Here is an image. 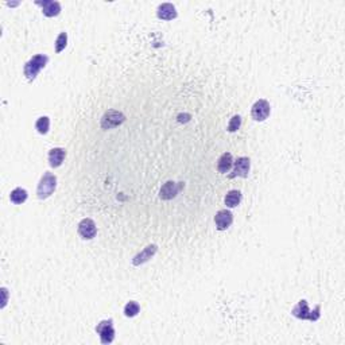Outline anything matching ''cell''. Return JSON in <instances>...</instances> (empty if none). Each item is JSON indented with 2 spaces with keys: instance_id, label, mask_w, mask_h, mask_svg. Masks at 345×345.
<instances>
[{
  "instance_id": "6da1fadb",
  "label": "cell",
  "mask_w": 345,
  "mask_h": 345,
  "mask_svg": "<svg viewBox=\"0 0 345 345\" xmlns=\"http://www.w3.org/2000/svg\"><path fill=\"white\" fill-rule=\"evenodd\" d=\"M57 187V177L52 173L46 171L45 174L41 177L39 184L37 187V194L39 200H46L52 196Z\"/></svg>"
},
{
  "instance_id": "7a4b0ae2",
  "label": "cell",
  "mask_w": 345,
  "mask_h": 345,
  "mask_svg": "<svg viewBox=\"0 0 345 345\" xmlns=\"http://www.w3.org/2000/svg\"><path fill=\"white\" fill-rule=\"evenodd\" d=\"M49 62V57L45 54H37L34 55L28 62H26L25 65V76L28 81H34L35 77L38 76V73L41 72V69H43Z\"/></svg>"
},
{
  "instance_id": "3957f363",
  "label": "cell",
  "mask_w": 345,
  "mask_h": 345,
  "mask_svg": "<svg viewBox=\"0 0 345 345\" xmlns=\"http://www.w3.org/2000/svg\"><path fill=\"white\" fill-rule=\"evenodd\" d=\"M319 312H321V306L319 305H317L316 309L312 312L308 306V301L306 299H301L297 303V306L292 310V314L299 319H309V321H313L314 322V321H318L319 317H321Z\"/></svg>"
},
{
  "instance_id": "277c9868",
  "label": "cell",
  "mask_w": 345,
  "mask_h": 345,
  "mask_svg": "<svg viewBox=\"0 0 345 345\" xmlns=\"http://www.w3.org/2000/svg\"><path fill=\"white\" fill-rule=\"evenodd\" d=\"M271 112V106L270 103L265 99H260L258 100L252 106V109H251V116L255 122H265L267 117L270 116Z\"/></svg>"
},
{
  "instance_id": "5b68a950",
  "label": "cell",
  "mask_w": 345,
  "mask_h": 345,
  "mask_svg": "<svg viewBox=\"0 0 345 345\" xmlns=\"http://www.w3.org/2000/svg\"><path fill=\"white\" fill-rule=\"evenodd\" d=\"M96 332L100 335V340L103 344H111L115 339V329H113V321L104 319L96 326Z\"/></svg>"
},
{
  "instance_id": "8992f818",
  "label": "cell",
  "mask_w": 345,
  "mask_h": 345,
  "mask_svg": "<svg viewBox=\"0 0 345 345\" xmlns=\"http://www.w3.org/2000/svg\"><path fill=\"white\" fill-rule=\"evenodd\" d=\"M126 120V116L119 111H108L101 117V128L104 130H111L117 126H120Z\"/></svg>"
},
{
  "instance_id": "52a82bcc",
  "label": "cell",
  "mask_w": 345,
  "mask_h": 345,
  "mask_svg": "<svg viewBox=\"0 0 345 345\" xmlns=\"http://www.w3.org/2000/svg\"><path fill=\"white\" fill-rule=\"evenodd\" d=\"M251 160L247 157H240L235 162L234 171L229 174V178H235V177H241V178H247L248 173H250Z\"/></svg>"
},
{
  "instance_id": "ba28073f",
  "label": "cell",
  "mask_w": 345,
  "mask_h": 345,
  "mask_svg": "<svg viewBox=\"0 0 345 345\" xmlns=\"http://www.w3.org/2000/svg\"><path fill=\"white\" fill-rule=\"evenodd\" d=\"M96 234H97V228H96V224L93 220H90V218L81 220L80 224H79V235H80L82 239H93Z\"/></svg>"
},
{
  "instance_id": "9c48e42d",
  "label": "cell",
  "mask_w": 345,
  "mask_h": 345,
  "mask_svg": "<svg viewBox=\"0 0 345 345\" xmlns=\"http://www.w3.org/2000/svg\"><path fill=\"white\" fill-rule=\"evenodd\" d=\"M35 4L42 7L43 15L48 16V18H53V16L59 15V12H61V4H59L58 1H53V0H43V1H41V0H38V1H35Z\"/></svg>"
},
{
  "instance_id": "30bf717a",
  "label": "cell",
  "mask_w": 345,
  "mask_h": 345,
  "mask_svg": "<svg viewBox=\"0 0 345 345\" xmlns=\"http://www.w3.org/2000/svg\"><path fill=\"white\" fill-rule=\"evenodd\" d=\"M234 221V216L232 213L227 211V209H223V211H218L214 216V223H216V227H217L218 231H225L231 227V224Z\"/></svg>"
},
{
  "instance_id": "8fae6325",
  "label": "cell",
  "mask_w": 345,
  "mask_h": 345,
  "mask_svg": "<svg viewBox=\"0 0 345 345\" xmlns=\"http://www.w3.org/2000/svg\"><path fill=\"white\" fill-rule=\"evenodd\" d=\"M182 186H184L182 184H177V182L169 181V182H166L165 185L162 186V189L159 191V197L162 200H171V198H174L180 193Z\"/></svg>"
},
{
  "instance_id": "7c38bea8",
  "label": "cell",
  "mask_w": 345,
  "mask_h": 345,
  "mask_svg": "<svg viewBox=\"0 0 345 345\" xmlns=\"http://www.w3.org/2000/svg\"><path fill=\"white\" fill-rule=\"evenodd\" d=\"M157 251H158V247H157L155 244L147 245V247H146L140 254H138L136 256H133V265H143V263H146V262H149V260L151 259L155 254H157Z\"/></svg>"
},
{
  "instance_id": "4fadbf2b",
  "label": "cell",
  "mask_w": 345,
  "mask_h": 345,
  "mask_svg": "<svg viewBox=\"0 0 345 345\" xmlns=\"http://www.w3.org/2000/svg\"><path fill=\"white\" fill-rule=\"evenodd\" d=\"M157 15L162 21H173V19L177 18L178 14H177V10H175V7L171 3H163V4H160L158 7Z\"/></svg>"
},
{
  "instance_id": "5bb4252c",
  "label": "cell",
  "mask_w": 345,
  "mask_h": 345,
  "mask_svg": "<svg viewBox=\"0 0 345 345\" xmlns=\"http://www.w3.org/2000/svg\"><path fill=\"white\" fill-rule=\"evenodd\" d=\"M65 157H66V151L61 147H55V149L50 150V153H49V163L52 167H59L62 165Z\"/></svg>"
},
{
  "instance_id": "9a60e30c",
  "label": "cell",
  "mask_w": 345,
  "mask_h": 345,
  "mask_svg": "<svg viewBox=\"0 0 345 345\" xmlns=\"http://www.w3.org/2000/svg\"><path fill=\"white\" fill-rule=\"evenodd\" d=\"M232 163H234V160H232V155L229 154V153H224V154L221 155L217 160L218 173H221V174L228 173V171L231 170V167H232Z\"/></svg>"
},
{
  "instance_id": "2e32d148",
  "label": "cell",
  "mask_w": 345,
  "mask_h": 345,
  "mask_svg": "<svg viewBox=\"0 0 345 345\" xmlns=\"http://www.w3.org/2000/svg\"><path fill=\"white\" fill-rule=\"evenodd\" d=\"M241 201V193L239 190H229L224 198V202L228 208L238 207Z\"/></svg>"
},
{
  "instance_id": "e0dca14e",
  "label": "cell",
  "mask_w": 345,
  "mask_h": 345,
  "mask_svg": "<svg viewBox=\"0 0 345 345\" xmlns=\"http://www.w3.org/2000/svg\"><path fill=\"white\" fill-rule=\"evenodd\" d=\"M10 200L15 205H21L27 200V191L25 189H22V187H16V189L11 191Z\"/></svg>"
},
{
  "instance_id": "ac0fdd59",
  "label": "cell",
  "mask_w": 345,
  "mask_h": 345,
  "mask_svg": "<svg viewBox=\"0 0 345 345\" xmlns=\"http://www.w3.org/2000/svg\"><path fill=\"white\" fill-rule=\"evenodd\" d=\"M35 128L39 133H49V128H50V119L48 116H41L35 123Z\"/></svg>"
},
{
  "instance_id": "d6986e66",
  "label": "cell",
  "mask_w": 345,
  "mask_h": 345,
  "mask_svg": "<svg viewBox=\"0 0 345 345\" xmlns=\"http://www.w3.org/2000/svg\"><path fill=\"white\" fill-rule=\"evenodd\" d=\"M139 310H140V306H139V303L135 302V301H130V302L124 306V314H126V317H135V316L139 313Z\"/></svg>"
},
{
  "instance_id": "ffe728a7",
  "label": "cell",
  "mask_w": 345,
  "mask_h": 345,
  "mask_svg": "<svg viewBox=\"0 0 345 345\" xmlns=\"http://www.w3.org/2000/svg\"><path fill=\"white\" fill-rule=\"evenodd\" d=\"M66 45H68V34L61 32L55 39V53H61L62 50H65Z\"/></svg>"
},
{
  "instance_id": "44dd1931",
  "label": "cell",
  "mask_w": 345,
  "mask_h": 345,
  "mask_svg": "<svg viewBox=\"0 0 345 345\" xmlns=\"http://www.w3.org/2000/svg\"><path fill=\"white\" fill-rule=\"evenodd\" d=\"M240 126H241V117L239 115H235L228 124V131L229 133H236L240 128Z\"/></svg>"
},
{
  "instance_id": "7402d4cb",
  "label": "cell",
  "mask_w": 345,
  "mask_h": 345,
  "mask_svg": "<svg viewBox=\"0 0 345 345\" xmlns=\"http://www.w3.org/2000/svg\"><path fill=\"white\" fill-rule=\"evenodd\" d=\"M1 292H3V294H4V299H3V305H1V308H4L5 302H7V289H1Z\"/></svg>"
}]
</instances>
